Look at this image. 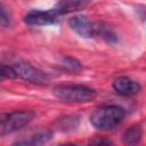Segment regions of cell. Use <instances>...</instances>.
I'll list each match as a JSON object with an SVG mask.
<instances>
[{
	"label": "cell",
	"mask_w": 146,
	"mask_h": 146,
	"mask_svg": "<svg viewBox=\"0 0 146 146\" xmlns=\"http://www.w3.org/2000/svg\"><path fill=\"white\" fill-rule=\"evenodd\" d=\"M125 112L117 105H105L98 107L90 116L91 124L98 130H112L124 119Z\"/></svg>",
	"instance_id": "1"
},
{
	"label": "cell",
	"mask_w": 146,
	"mask_h": 146,
	"mask_svg": "<svg viewBox=\"0 0 146 146\" xmlns=\"http://www.w3.org/2000/svg\"><path fill=\"white\" fill-rule=\"evenodd\" d=\"M54 95L67 103H88L96 98V90L82 84L58 86L54 89Z\"/></svg>",
	"instance_id": "2"
},
{
	"label": "cell",
	"mask_w": 146,
	"mask_h": 146,
	"mask_svg": "<svg viewBox=\"0 0 146 146\" xmlns=\"http://www.w3.org/2000/svg\"><path fill=\"white\" fill-rule=\"evenodd\" d=\"M34 115L31 111H15L2 114L0 120V135L6 136L21 130L34 119Z\"/></svg>",
	"instance_id": "3"
},
{
	"label": "cell",
	"mask_w": 146,
	"mask_h": 146,
	"mask_svg": "<svg viewBox=\"0 0 146 146\" xmlns=\"http://www.w3.org/2000/svg\"><path fill=\"white\" fill-rule=\"evenodd\" d=\"M13 67L15 70L16 76L27 82H31L34 84H46L49 81L48 74H46L43 71L38 70L36 67L32 66L29 63L18 62V63H15Z\"/></svg>",
	"instance_id": "4"
},
{
	"label": "cell",
	"mask_w": 146,
	"mask_h": 146,
	"mask_svg": "<svg viewBox=\"0 0 146 146\" xmlns=\"http://www.w3.org/2000/svg\"><path fill=\"white\" fill-rule=\"evenodd\" d=\"M60 19V15L55 8L49 10H32L24 17V22L31 26H43L57 24Z\"/></svg>",
	"instance_id": "5"
},
{
	"label": "cell",
	"mask_w": 146,
	"mask_h": 146,
	"mask_svg": "<svg viewBox=\"0 0 146 146\" xmlns=\"http://www.w3.org/2000/svg\"><path fill=\"white\" fill-rule=\"evenodd\" d=\"M70 27L80 36L89 39L96 34V25L92 24L87 16L84 15H75L68 21Z\"/></svg>",
	"instance_id": "6"
},
{
	"label": "cell",
	"mask_w": 146,
	"mask_h": 146,
	"mask_svg": "<svg viewBox=\"0 0 146 146\" xmlns=\"http://www.w3.org/2000/svg\"><path fill=\"white\" fill-rule=\"evenodd\" d=\"M113 89L115 90L116 94L124 96V97H129V96L136 95L140 90V86L137 81L128 76H120L114 80Z\"/></svg>",
	"instance_id": "7"
},
{
	"label": "cell",
	"mask_w": 146,
	"mask_h": 146,
	"mask_svg": "<svg viewBox=\"0 0 146 146\" xmlns=\"http://www.w3.org/2000/svg\"><path fill=\"white\" fill-rule=\"evenodd\" d=\"M52 137L51 130L48 128H39L35 131L31 132L27 137H23L22 139L14 143V145H42L48 143Z\"/></svg>",
	"instance_id": "8"
},
{
	"label": "cell",
	"mask_w": 146,
	"mask_h": 146,
	"mask_svg": "<svg viewBox=\"0 0 146 146\" xmlns=\"http://www.w3.org/2000/svg\"><path fill=\"white\" fill-rule=\"evenodd\" d=\"M88 2H89V0H62L54 8L62 16V15H65V14L82 9L83 7L87 6Z\"/></svg>",
	"instance_id": "9"
},
{
	"label": "cell",
	"mask_w": 146,
	"mask_h": 146,
	"mask_svg": "<svg viewBox=\"0 0 146 146\" xmlns=\"http://www.w3.org/2000/svg\"><path fill=\"white\" fill-rule=\"evenodd\" d=\"M141 128L138 124L131 125L130 128H128L123 135H122V141L125 145H136L140 141L141 139Z\"/></svg>",
	"instance_id": "10"
},
{
	"label": "cell",
	"mask_w": 146,
	"mask_h": 146,
	"mask_svg": "<svg viewBox=\"0 0 146 146\" xmlns=\"http://www.w3.org/2000/svg\"><path fill=\"white\" fill-rule=\"evenodd\" d=\"M95 25H96V33L102 34V36H103L106 41H108V42H114V41L116 40L115 34L113 33V31H112L106 24H104V23H97V24H95Z\"/></svg>",
	"instance_id": "11"
},
{
	"label": "cell",
	"mask_w": 146,
	"mask_h": 146,
	"mask_svg": "<svg viewBox=\"0 0 146 146\" xmlns=\"http://www.w3.org/2000/svg\"><path fill=\"white\" fill-rule=\"evenodd\" d=\"M62 63H63V66H65L66 68H68L70 71H73V72H78L82 68L81 63L72 57H64L62 59Z\"/></svg>",
	"instance_id": "12"
},
{
	"label": "cell",
	"mask_w": 146,
	"mask_h": 146,
	"mask_svg": "<svg viewBox=\"0 0 146 146\" xmlns=\"http://www.w3.org/2000/svg\"><path fill=\"white\" fill-rule=\"evenodd\" d=\"M11 18H10V14L7 10L6 6L3 3H1V9H0V23L3 27H7L10 25Z\"/></svg>",
	"instance_id": "13"
},
{
	"label": "cell",
	"mask_w": 146,
	"mask_h": 146,
	"mask_svg": "<svg viewBox=\"0 0 146 146\" xmlns=\"http://www.w3.org/2000/svg\"><path fill=\"white\" fill-rule=\"evenodd\" d=\"M1 78L2 79H16V73L13 67V65H6L1 64Z\"/></svg>",
	"instance_id": "14"
},
{
	"label": "cell",
	"mask_w": 146,
	"mask_h": 146,
	"mask_svg": "<svg viewBox=\"0 0 146 146\" xmlns=\"http://www.w3.org/2000/svg\"><path fill=\"white\" fill-rule=\"evenodd\" d=\"M60 121H62V124L59 125L63 130H67V129H74L76 125H78V123H75L74 124V121H78L75 117H73V116H65V117H63V119H60Z\"/></svg>",
	"instance_id": "15"
},
{
	"label": "cell",
	"mask_w": 146,
	"mask_h": 146,
	"mask_svg": "<svg viewBox=\"0 0 146 146\" xmlns=\"http://www.w3.org/2000/svg\"><path fill=\"white\" fill-rule=\"evenodd\" d=\"M90 144H96V145H110V144H112V141L108 140V139H99V138H97V139L91 140Z\"/></svg>",
	"instance_id": "16"
}]
</instances>
